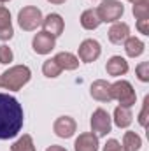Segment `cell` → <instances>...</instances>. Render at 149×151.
<instances>
[{
  "instance_id": "7a4b0ae2",
  "label": "cell",
  "mask_w": 149,
  "mask_h": 151,
  "mask_svg": "<svg viewBox=\"0 0 149 151\" xmlns=\"http://www.w3.org/2000/svg\"><path fill=\"white\" fill-rule=\"evenodd\" d=\"M32 77V72L27 65H14L0 76V88L18 91L21 90Z\"/></svg>"
},
{
  "instance_id": "3957f363",
  "label": "cell",
  "mask_w": 149,
  "mask_h": 151,
  "mask_svg": "<svg viewBox=\"0 0 149 151\" xmlns=\"http://www.w3.org/2000/svg\"><path fill=\"white\" fill-rule=\"evenodd\" d=\"M111 91H112V99L117 100L121 106L125 107H132L135 104V90L128 81H116L114 84H111Z\"/></svg>"
},
{
  "instance_id": "30bf717a",
  "label": "cell",
  "mask_w": 149,
  "mask_h": 151,
  "mask_svg": "<svg viewBox=\"0 0 149 151\" xmlns=\"http://www.w3.org/2000/svg\"><path fill=\"white\" fill-rule=\"evenodd\" d=\"M90 91H91V97L95 100H98V102H111V100H114L112 99V91H111V83H107L104 79L95 81L91 84Z\"/></svg>"
},
{
  "instance_id": "4316f807",
  "label": "cell",
  "mask_w": 149,
  "mask_h": 151,
  "mask_svg": "<svg viewBox=\"0 0 149 151\" xmlns=\"http://www.w3.org/2000/svg\"><path fill=\"white\" fill-rule=\"evenodd\" d=\"M104 151H126L116 139H109L107 142H105V146H104Z\"/></svg>"
},
{
  "instance_id": "5b68a950",
  "label": "cell",
  "mask_w": 149,
  "mask_h": 151,
  "mask_svg": "<svg viewBox=\"0 0 149 151\" xmlns=\"http://www.w3.org/2000/svg\"><path fill=\"white\" fill-rule=\"evenodd\" d=\"M97 12H98V16H100V19H102V23H104V21H105V23H114V21H117V19L123 16L125 7H123V4L117 2V0H104V2L97 7Z\"/></svg>"
},
{
  "instance_id": "83f0119b",
  "label": "cell",
  "mask_w": 149,
  "mask_h": 151,
  "mask_svg": "<svg viewBox=\"0 0 149 151\" xmlns=\"http://www.w3.org/2000/svg\"><path fill=\"white\" fill-rule=\"evenodd\" d=\"M137 28L140 30V34L149 35V19H139L137 21Z\"/></svg>"
},
{
  "instance_id": "1f68e13d",
  "label": "cell",
  "mask_w": 149,
  "mask_h": 151,
  "mask_svg": "<svg viewBox=\"0 0 149 151\" xmlns=\"http://www.w3.org/2000/svg\"><path fill=\"white\" fill-rule=\"evenodd\" d=\"M0 2H9V0H0Z\"/></svg>"
},
{
  "instance_id": "ac0fdd59",
  "label": "cell",
  "mask_w": 149,
  "mask_h": 151,
  "mask_svg": "<svg viewBox=\"0 0 149 151\" xmlns=\"http://www.w3.org/2000/svg\"><path fill=\"white\" fill-rule=\"evenodd\" d=\"M100 23H102V19H100L97 9H88V11H84L81 14V25L86 30H95Z\"/></svg>"
},
{
  "instance_id": "2e32d148",
  "label": "cell",
  "mask_w": 149,
  "mask_h": 151,
  "mask_svg": "<svg viewBox=\"0 0 149 151\" xmlns=\"http://www.w3.org/2000/svg\"><path fill=\"white\" fill-rule=\"evenodd\" d=\"M54 62L60 65L62 70H75L79 67V58L74 56L72 53H67V51H62L54 56Z\"/></svg>"
},
{
  "instance_id": "7402d4cb",
  "label": "cell",
  "mask_w": 149,
  "mask_h": 151,
  "mask_svg": "<svg viewBox=\"0 0 149 151\" xmlns=\"http://www.w3.org/2000/svg\"><path fill=\"white\" fill-rule=\"evenodd\" d=\"M42 72H44L46 77H58L60 72H62V69H60V65L54 62V58H51V60H46V62H44Z\"/></svg>"
},
{
  "instance_id": "8fae6325",
  "label": "cell",
  "mask_w": 149,
  "mask_h": 151,
  "mask_svg": "<svg viewBox=\"0 0 149 151\" xmlns=\"http://www.w3.org/2000/svg\"><path fill=\"white\" fill-rule=\"evenodd\" d=\"M42 27H44V32L46 34H51L53 37H58V35H62L63 34V27H65V23H63V19H62V16L60 14H47L44 19H42Z\"/></svg>"
},
{
  "instance_id": "e0dca14e",
  "label": "cell",
  "mask_w": 149,
  "mask_h": 151,
  "mask_svg": "<svg viewBox=\"0 0 149 151\" xmlns=\"http://www.w3.org/2000/svg\"><path fill=\"white\" fill-rule=\"evenodd\" d=\"M132 118H133V114H132V111H130V107L117 106V107L114 109V123H116L119 128H126V127H130Z\"/></svg>"
},
{
  "instance_id": "8992f818",
  "label": "cell",
  "mask_w": 149,
  "mask_h": 151,
  "mask_svg": "<svg viewBox=\"0 0 149 151\" xmlns=\"http://www.w3.org/2000/svg\"><path fill=\"white\" fill-rule=\"evenodd\" d=\"M91 130L95 135H107L111 132V116L105 109H97L91 116Z\"/></svg>"
},
{
  "instance_id": "f546056e",
  "label": "cell",
  "mask_w": 149,
  "mask_h": 151,
  "mask_svg": "<svg viewBox=\"0 0 149 151\" xmlns=\"http://www.w3.org/2000/svg\"><path fill=\"white\" fill-rule=\"evenodd\" d=\"M47 2H51V4H56V5H58V4H63L65 0H47Z\"/></svg>"
},
{
  "instance_id": "6da1fadb",
  "label": "cell",
  "mask_w": 149,
  "mask_h": 151,
  "mask_svg": "<svg viewBox=\"0 0 149 151\" xmlns=\"http://www.w3.org/2000/svg\"><path fill=\"white\" fill-rule=\"evenodd\" d=\"M23 127V107L21 104L7 95L0 93V139H12Z\"/></svg>"
},
{
  "instance_id": "5bb4252c",
  "label": "cell",
  "mask_w": 149,
  "mask_h": 151,
  "mask_svg": "<svg viewBox=\"0 0 149 151\" xmlns=\"http://www.w3.org/2000/svg\"><path fill=\"white\" fill-rule=\"evenodd\" d=\"M14 35L12 25H11V12L9 9L0 5V40H9Z\"/></svg>"
},
{
  "instance_id": "9a60e30c",
  "label": "cell",
  "mask_w": 149,
  "mask_h": 151,
  "mask_svg": "<svg viewBox=\"0 0 149 151\" xmlns=\"http://www.w3.org/2000/svg\"><path fill=\"white\" fill-rule=\"evenodd\" d=\"M130 37V27L126 23H114L109 30V40L112 44H121Z\"/></svg>"
},
{
  "instance_id": "4dcf8cb0",
  "label": "cell",
  "mask_w": 149,
  "mask_h": 151,
  "mask_svg": "<svg viewBox=\"0 0 149 151\" xmlns=\"http://www.w3.org/2000/svg\"><path fill=\"white\" fill-rule=\"evenodd\" d=\"M132 4H140V2H149V0H130Z\"/></svg>"
},
{
  "instance_id": "d6986e66",
  "label": "cell",
  "mask_w": 149,
  "mask_h": 151,
  "mask_svg": "<svg viewBox=\"0 0 149 151\" xmlns=\"http://www.w3.org/2000/svg\"><path fill=\"white\" fill-rule=\"evenodd\" d=\"M125 51L128 56L135 58V56H140L144 53V42L137 37H128L125 40Z\"/></svg>"
},
{
  "instance_id": "484cf974",
  "label": "cell",
  "mask_w": 149,
  "mask_h": 151,
  "mask_svg": "<svg viewBox=\"0 0 149 151\" xmlns=\"http://www.w3.org/2000/svg\"><path fill=\"white\" fill-rule=\"evenodd\" d=\"M148 109H149V97H146V99H144V104H142V111L139 114V123H140L142 127L148 125Z\"/></svg>"
},
{
  "instance_id": "603a6c76",
  "label": "cell",
  "mask_w": 149,
  "mask_h": 151,
  "mask_svg": "<svg viewBox=\"0 0 149 151\" xmlns=\"http://www.w3.org/2000/svg\"><path fill=\"white\" fill-rule=\"evenodd\" d=\"M133 14L139 19H149V2H140V4H133Z\"/></svg>"
},
{
  "instance_id": "7c38bea8",
  "label": "cell",
  "mask_w": 149,
  "mask_h": 151,
  "mask_svg": "<svg viewBox=\"0 0 149 151\" xmlns=\"http://www.w3.org/2000/svg\"><path fill=\"white\" fill-rule=\"evenodd\" d=\"M75 151H98V135L93 132H84L75 139Z\"/></svg>"
},
{
  "instance_id": "52a82bcc",
  "label": "cell",
  "mask_w": 149,
  "mask_h": 151,
  "mask_svg": "<svg viewBox=\"0 0 149 151\" xmlns=\"http://www.w3.org/2000/svg\"><path fill=\"white\" fill-rule=\"evenodd\" d=\"M100 53H102V47H100L98 40H95V39H86V40H82L81 46H79V58H81V62H84V63L95 62V60L100 56Z\"/></svg>"
},
{
  "instance_id": "9c48e42d",
  "label": "cell",
  "mask_w": 149,
  "mask_h": 151,
  "mask_svg": "<svg viewBox=\"0 0 149 151\" xmlns=\"http://www.w3.org/2000/svg\"><path fill=\"white\" fill-rule=\"evenodd\" d=\"M75 128H77V125H75V121L70 116H60V118L54 121V125H53L54 134H56L58 137H62V139L72 137L74 132H75Z\"/></svg>"
},
{
  "instance_id": "cb8c5ba5",
  "label": "cell",
  "mask_w": 149,
  "mask_h": 151,
  "mask_svg": "<svg viewBox=\"0 0 149 151\" xmlns=\"http://www.w3.org/2000/svg\"><path fill=\"white\" fill-rule=\"evenodd\" d=\"M12 58H14L12 49H11L7 44H2V46H0V63L7 65V63H11V62H12Z\"/></svg>"
},
{
  "instance_id": "277c9868",
  "label": "cell",
  "mask_w": 149,
  "mask_h": 151,
  "mask_svg": "<svg viewBox=\"0 0 149 151\" xmlns=\"http://www.w3.org/2000/svg\"><path fill=\"white\" fill-rule=\"evenodd\" d=\"M42 12L39 7H34V5H28V7H23L18 14V23L23 30L27 32H32L35 30L39 25H42Z\"/></svg>"
},
{
  "instance_id": "4fadbf2b",
  "label": "cell",
  "mask_w": 149,
  "mask_h": 151,
  "mask_svg": "<svg viewBox=\"0 0 149 151\" xmlns=\"http://www.w3.org/2000/svg\"><path fill=\"white\" fill-rule=\"evenodd\" d=\"M105 70H107V74L109 76H114V77H117V76H123L128 72V62L123 58V56H111L109 58V62H107V65H105Z\"/></svg>"
},
{
  "instance_id": "ba28073f",
  "label": "cell",
  "mask_w": 149,
  "mask_h": 151,
  "mask_svg": "<svg viewBox=\"0 0 149 151\" xmlns=\"http://www.w3.org/2000/svg\"><path fill=\"white\" fill-rule=\"evenodd\" d=\"M54 46H56V37H53L51 34H46V32H39L32 40V47L39 55L51 53V49H54Z\"/></svg>"
},
{
  "instance_id": "f1b7e54d",
  "label": "cell",
  "mask_w": 149,
  "mask_h": 151,
  "mask_svg": "<svg viewBox=\"0 0 149 151\" xmlns=\"http://www.w3.org/2000/svg\"><path fill=\"white\" fill-rule=\"evenodd\" d=\"M46 151H67L65 148H62V146H56V144H53V146H49Z\"/></svg>"
},
{
  "instance_id": "44dd1931",
  "label": "cell",
  "mask_w": 149,
  "mask_h": 151,
  "mask_svg": "<svg viewBox=\"0 0 149 151\" xmlns=\"http://www.w3.org/2000/svg\"><path fill=\"white\" fill-rule=\"evenodd\" d=\"M11 150L12 151H35V146H34V141H32L30 135H23L12 144Z\"/></svg>"
},
{
  "instance_id": "d4e9b609",
  "label": "cell",
  "mask_w": 149,
  "mask_h": 151,
  "mask_svg": "<svg viewBox=\"0 0 149 151\" xmlns=\"http://www.w3.org/2000/svg\"><path fill=\"white\" fill-rule=\"evenodd\" d=\"M135 72H137V77H139L142 83H148L149 81V62L139 63L137 69H135Z\"/></svg>"
},
{
  "instance_id": "ffe728a7",
  "label": "cell",
  "mask_w": 149,
  "mask_h": 151,
  "mask_svg": "<svg viewBox=\"0 0 149 151\" xmlns=\"http://www.w3.org/2000/svg\"><path fill=\"white\" fill-rule=\"evenodd\" d=\"M142 146V139L140 135H137L135 132H125L123 137V148L126 151H139Z\"/></svg>"
}]
</instances>
